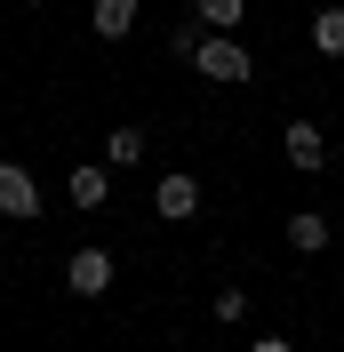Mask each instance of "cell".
<instances>
[{"label":"cell","instance_id":"cell-2","mask_svg":"<svg viewBox=\"0 0 344 352\" xmlns=\"http://www.w3.org/2000/svg\"><path fill=\"white\" fill-rule=\"evenodd\" d=\"M0 217H8V224H32V217H41V184H32L24 160H0Z\"/></svg>","mask_w":344,"mask_h":352},{"label":"cell","instance_id":"cell-10","mask_svg":"<svg viewBox=\"0 0 344 352\" xmlns=\"http://www.w3.org/2000/svg\"><path fill=\"white\" fill-rule=\"evenodd\" d=\"M193 16L208 24V32H233V24L248 16V0H193Z\"/></svg>","mask_w":344,"mask_h":352},{"label":"cell","instance_id":"cell-8","mask_svg":"<svg viewBox=\"0 0 344 352\" xmlns=\"http://www.w3.org/2000/svg\"><path fill=\"white\" fill-rule=\"evenodd\" d=\"M65 192H72V208H105L112 168H105V160H88V168H72V176H65Z\"/></svg>","mask_w":344,"mask_h":352},{"label":"cell","instance_id":"cell-9","mask_svg":"<svg viewBox=\"0 0 344 352\" xmlns=\"http://www.w3.org/2000/svg\"><path fill=\"white\" fill-rule=\"evenodd\" d=\"M136 160H144V129H136V120H120V129L105 136V168H136Z\"/></svg>","mask_w":344,"mask_h":352},{"label":"cell","instance_id":"cell-4","mask_svg":"<svg viewBox=\"0 0 344 352\" xmlns=\"http://www.w3.org/2000/svg\"><path fill=\"white\" fill-rule=\"evenodd\" d=\"M65 288H72V296H105V288H112V256H105V248H72V256H65Z\"/></svg>","mask_w":344,"mask_h":352},{"label":"cell","instance_id":"cell-12","mask_svg":"<svg viewBox=\"0 0 344 352\" xmlns=\"http://www.w3.org/2000/svg\"><path fill=\"white\" fill-rule=\"evenodd\" d=\"M216 320H224V329H233V320H248V296H240V288H216Z\"/></svg>","mask_w":344,"mask_h":352},{"label":"cell","instance_id":"cell-1","mask_svg":"<svg viewBox=\"0 0 344 352\" xmlns=\"http://www.w3.org/2000/svg\"><path fill=\"white\" fill-rule=\"evenodd\" d=\"M193 72H200V80H216V88H240L257 65H248V48H240L233 32H200V48H193Z\"/></svg>","mask_w":344,"mask_h":352},{"label":"cell","instance_id":"cell-6","mask_svg":"<svg viewBox=\"0 0 344 352\" xmlns=\"http://www.w3.org/2000/svg\"><path fill=\"white\" fill-rule=\"evenodd\" d=\"M136 16H144L136 0H88V32H96V41H129Z\"/></svg>","mask_w":344,"mask_h":352},{"label":"cell","instance_id":"cell-11","mask_svg":"<svg viewBox=\"0 0 344 352\" xmlns=\"http://www.w3.org/2000/svg\"><path fill=\"white\" fill-rule=\"evenodd\" d=\"M312 48H321V56H344V8H321V16H312Z\"/></svg>","mask_w":344,"mask_h":352},{"label":"cell","instance_id":"cell-7","mask_svg":"<svg viewBox=\"0 0 344 352\" xmlns=\"http://www.w3.org/2000/svg\"><path fill=\"white\" fill-rule=\"evenodd\" d=\"M328 232H336V224H328L321 208H288V248H297V256H321Z\"/></svg>","mask_w":344,"mask_h":352},{"label":"cell","instance_id":"cell-13","mask_svg":"<svg viewBox=\"0 0 344 352\" xmlns=\"http://www.w3.org/2000/svg\"><path fill=\"white\" fill-rule=\"evenodd\" d=\"M248 352H297L288 336H248Z\"/></svg>","mask_w":344,"mask_h":352},{"label":"cell","instance_id":"cell-3","mask_svg":"<svg viewBox=\"0 0 344 352\" xmlns=\"http://www.w3.org/2000/svg\"><path fill=\"white\" fill-rule=\"evenodd\" d=\"M152 217H169V224H193V217H200V184H193V168H169L160 184H152Z\"/></svg>","mask_w":344,"mask_h":352},{"label":"cell","instance_id":"cell-5","mask_svg":"<svg viewBox=\"0 0 344 352\" xmlns=\"http://www.w3.org/2000/svg\"><path fill=\"white\" fill-rule=\"evenodd\" d=\"M280 153H288V168H328V144H321V129H312V120H288V129H280Z\"/></svg>","mask_w":344,"mask_h":352}]
</instances>
